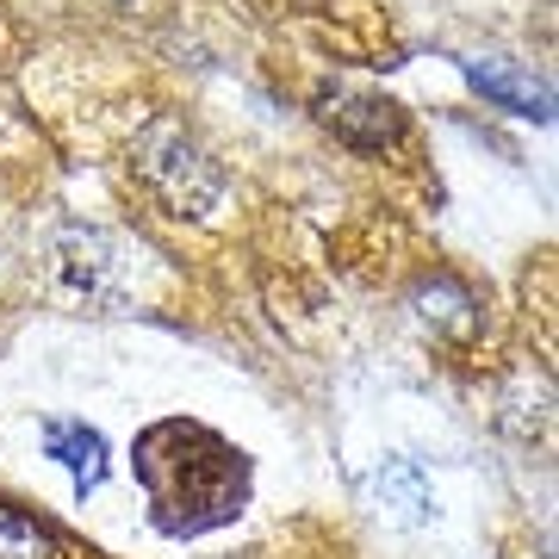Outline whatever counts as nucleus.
<instances>
[{
  "instance_id": "obj_8",
  "label": "nucleus",
  "mask_w": 559,
  "mask_h": 559,
  "mask_svg": "<svg viewBox=\"0 0 559 559\" xmlns=\"http://www.w3.org/2000/svg\"><path fill=\"white\" fill-rule=\"evenodd\" d=\"M0 559H81V554L57 535V528H44L38 516L0 503Z\"/></svg>"
},
{
  "instance_id": "obj_3",
  "label": "nucleus",
  "mask_w": 559,
  "mask_h": 559,
  "mask_svg": "<svg viewBox=\"0 0 559 559\" xmlns=\"http://www.w3.org/2000/svg\"><path fill=\"white\" fill-rule=\"evenodd\" d=\"M138 175L168 218H205L224 200V168L180 124H150L138 138Z\"/></svg>"
},
{
  "instance_id": "obj_5",
  "label": "nucleus",
  "mask_w": 559,
  "mask_h": 559,
  "mask_svg": "<svg viewBox=\"0 0 559 559\" xmlns=\"http://www.w3.org/2000/svg\"><path fill=\"white\" fill-rule=\"evenodd\" d=\"M44 448H50V460L69 466V479H75L81 498L106 479V441H100V429L69 423V417H50V423H44Z\"/></svg>"
},
{
  "instance_id": "obj_4",
  "label": "nucleus",
  "mask_w": 559,
  "mask_h": 559,
  "mask_svg": "<svg viewBox=\"0 0 559 559\" xmlns=\"http://www.w3.org/2000/svg\"><path fill=\"white\" fill-rule=\"evenodd\" d=\"M466 81H473L491 106H503V112H522V119H547V112H554L547 81L522 75L510 62H466Z\"/></svg>"
},
{
  "instance_id": "obj_2",
  "label": "nucleus",
  "mask_w": 559,
  "mask_h": 559,
  "mask_svg": "<svg viewBox=\"0 0 559 559\" xmlns=\"http://www.w3.org/2000/svg\"><path fill=\"white\" fill-rule=\"evenodd\" d=\"M143 249L112 230H62L57 242V293L81 311H124L138 299Z\"/></svg>"
},
{
  "instance_id": "obj_7",
  "label": "nucleus",
  "mask_w": 559,
  "mask_h": 559,
  "mask_svg": "<svg viewBox=\"0 0 559 559\" xmlns=\"http://www.w3.org/2000/svg\"><path fill=\"white\" fill-rule=\"evenodd\" d=\"M373 503H380V516L404 522V528H417V522H429V479H423L417 460L392 454L373 473Z\"/></svg>"
},
{
  "instance_id": "obj_1",
  "label": "nucleus",
  "mask_w": 559,
  "mask_h": 559,
  "mask_svg": "<svg viewBox=\"0 0 559 559\" xmlns=\"http://www.w3.org/2000/svg\"><path fill=\"white\" fill-rule=\"evenodd\" d=\"M131 460H138V479L150 491V516L175 540L224 528L249 503V460L205 423H187V417L150 423L138 448H131Z\"/></svg>"
},
{
  "instance_id": "obj_6",
  "label": "nucleus",
  "mask_w": 559,
  "mask_h": 559,
  "mask_svg": "<svg viewBox=\"0 0 559 559\" xmlns=\"http://www.w3.org/2000/svg\"><path fill=\"white\" fill-rule=\"evenodd\" d=\"M323 119L336 124L348 143H360V150H380V143L399 138V106L392 100H373V94H336V100H323Z\"/></svg>"
},
{
  "instance_id": "obj_9",
  "label": "nucleus",
  "mask_w": 559,
  "mask_h": 559,
  "mask_svg": "<svg viewBox=\"0 0 559 559\" xmlns=\"http://www.w3.org/2000/svg\"><path fill=\"white\" fill-rule=\"evenodd\" d=\"M417 305H423V318L436 323L441 336H473V330H479V299H473L454 274L429 280V286L417 293Z\"/></svg>"
}]
</instances>
